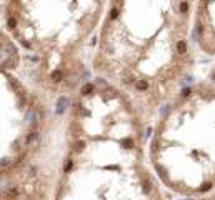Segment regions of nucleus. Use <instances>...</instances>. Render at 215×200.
<instances>
[{"instance_id":"20e7f679","label":"nucleus","mask_w":215,"mask_h":200,"mask_svg":"<svg viewBox=\"0 0 215 200\" xmlns=\"http://www.w3.org/2000/svg\"><path fill=\"white\" fill-rule=\"evenodd\" d=\"M193 38L200 52L215 57V0H197Z\"/></svg>"},{"instance_id":"7ed1b4c3","label":"nucleus","mask_w":215,"mask_h":200,"mask_svg":"<svg viewBox=\"0 0 215 200\" xmlns=\"http://www.w3.org/2000/svg\"><path fill=\"white\" fill-rule=\"evenodd\" d=\"M149 159L167 192L185 200L215 192V84L185 85L162 109Z\"/></svg>"},{"instance_id":"423d86ee","label":"nucleus","mask_w":215,"mask_h":200,"mask_svg":"<svg viewBox=\"0 0 215 200\" xmlns=\"http://www.w3.org/2000/svg\"><path fill=\"white\" fill-rule=\"evenodd\" d=\"M190 200H215V192L210 193V195H205V197H200V198H190Z\"/></svg>"},{"instance_id":"39448f33","label":"nucleus","mask_w":215,"mask_h":200,"mask_svg":"<svg viewBox=\"0 0 215 200\" xmlns=\"http://www.w3.org/2000/svg\"><path fill=\"white\" fill-rule=\"evenodd\" d=\"M207 79H208L210 82H213V84H215V63L212 65V69H210V72L207 74Z\"/></svg>"},{"instance_id":"f257e3e1","label":"nucleus","mask_w":215,"mask_h":200,"mask_svg":"<svg viewBox=\"0 0 215 200\" xmlns=\"http://www.w3.org/2000/svg\"><path fill=\"white\" fill-rule=\"evenodd\" d=\"M147 125L122 90L89 79L68 104L53 200H167L149 159Z\"/></svg>"},{"instance_id":"f03ea898","label":"nucleus","mask_w":215,"mask_h":200,"mask_svg":"<svg viewBox=\"0 0 215 200\" xmlns=\"http://www.w3.org/2000/svg\"><path fill=\"white\" fill-rule=\"evenodd\" d=\"M58 100L2 69V200H53L68 110Z\"/></svg>"}]
</instances>
